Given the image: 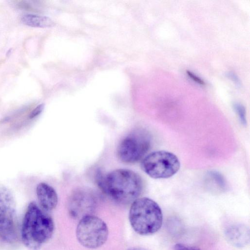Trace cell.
<instances>
[{
  "mask_svg": "<svg viewBox=\"0 0 250 250\" xmlns=\"http://www.w3.org/2000/svg\"><path fill=\"white\" fill-rule=\"evenodd\" d=\"M54 223L51 217L35 202L28 206L23 218L21 239L31 250H38L52 237Z\"/></svg>",
  "mask_w": 250,
  "mask_h": 250,
  "instance_id": "1",
  "label": "cell"
},
{
  "mask_svg": "<svg viewBox=\"0 0 250 250\" xmlns=\"http://www.w3.org/2000/svg\"><path fill=\"white\" fill-rule=\"evenodd\" d=\"M143 189V181L136 172L119 168L105 174L102 189L116 202L128 204L138 198Z\"/></svg>",
  "mask_w": 250,
  "mask_h": 250,
  "instance_id": "2",
  "label": "cell"
},
{
  "mask_svg": "<svg viewBox=\"0 0 250 250\" xmlns=\"http://www.w3.org/2000/svg\"><path fill=\"white\" fill-rule=\"evenodd\" d=\"M129 220L137 233L148 235L157 232L163 223V214L158 204L147 197L138 198L131 203Z\"/></svg>",
  "mask_w": 250,
  "mask_h": 250,
  "instance_id": "3",
  "label": "cell"
},
{
  "mask_svg": "<svg viewBox=\"0 0 250 250\" xmlns=\"http://www.w3.org/2000/svg\"><path fill=\"white\" fill-rule=\"evenodd\" d=\"M142 170L154 179H165L175 175L180 168V162L173 153L156 151L146 155L141 162Z\"/></svg>",
  "mask_w": 250,
  "mask_h": 250,
  "instance_id": "4",
  "label": "cell"
},
{
  "mask_svg": "<svg viewBox=\"0 0 250 250\" xmlns=\"http://www.w3.org/2000/svg\"><path fill=\"white\" fill-rule=\"evenodd\" d=\"M150 145L151 138L147 131L142 129L135 130L119 143L117 148V157L124 163H135L144 157Z\"/></svg>",
  "mask_w": 250,
  "mask_h": 250,
  "instance_id": "5",
  "label": "cell"
},
{
  "mask_svg": "<svg viewBox=\"0 0 250 250\" xmlns=\"http://www.w3.org/2000/svg\"><path fill=\"white\" fill-rule=\"evenodd\" d=\"M76 233L78 241L82 246L89 249H96L106 242L108 230L103 220L89 215L80 219Z\"/></svg>",
  "mask_w": 250,
  "mask_h": 250,
  "instance_id": "6",
  "label": "cell"
},
{
  "mask_svg": "<svg viewBox=\"0 0 250 250\" xmlns=\"http://www.w3.org/2000/svg\"><path fill=\"white\" fill-rule=\"evenodd\" d=\"M16 206L14 197L0 183V238L6 243L14 242L17 236Z\"/></svg>",
  "mask_w": 250,
  "mask_h": 250,
  "instance_id": "7",
  "label": "cell"
},
{
  "mask_svg": "<svg viewBox=\"0 0 250 250\" xmlns=\"http://www.w3.org/2000/svg\"><path fill=\"white\" fill-rule=\"evenodd\" d=\"M96 204V196L92 191L79 188L72 191L68 201V208L70 215L74 218L81 219L90 215Z\"/></svg>",
  "mask_w": 250,
  "mask_h": 250,
  "instance_id": "8",
  "label": "cell"
},
{
  "mask_svg": "<svg viewBox=\"0 0 250 250\" xmlns=\"http://www.w3.org/2000/svg\"><path fill=\"white\" fill-rule=\"evenodd\" d=\"M36 193L39 203L45 211L54 209L58 202V196L55 189L44 183H39L36 188Z\"/></svg>",
  "mask_w": 250,
  "mask_h": 250,
  "instance_id": "9",
  "label": "cell"
},
{
  "mask_svg": "<svg viewBox=\"0 0 250 250\" xmlns=\"http://www.w3.org/2000/svg\"><path fill=\"white\" fill-rule=\"evenodd\" d=\"M225 235L228 241L237 247H243L249 242V229L241 224L229 227L225 230Z\"/></svg>",
  "mask_w": 250,
  "mask_h": 250,
  "instance_id": "10",
  "label": "cell"
},
{
  "mask_svg": "<svg viewBox=\"0 0 250 250\" xmlns=\"http://www.w3.org/2000/svg\"><path fill=\"white\" fill-rule=\"evenodd\" d=\"M21 21L22 24L33 27H50L54 24L53 21L48 17L32 14L23 15Z\"/></svg>",
  "mask_w": 250,
  "mask_h": 250,
  "instance_id": "11",
  "label": "cell"
},
{
  "mask_svg": "<svg viewBox=\"0 0 250 250\" xmlns=\"http://www.w3.org/2000/svg\"><path fill=\"white\" fill-rule=\"evenodd\" d=\"M234 109L239 117L242 124L245 125L247 123L246 118V110L244 106L239 103H236L233 105Z\"/></svg>",
  "mask_w": 250,
  "mask_h": 250,
  "instance_id": "12",
  "label": "cell"
},
{
  "mask_svg": "<svg viewBox=\"0 0 250 250\" xmlns=\"http://www.w3.org/2000/svg\"><path fill=\"white\" fill-rule=\"evenodd\" d=\"M44 108V104H41L37 105L30 113L29 115L30 119H33L40 115L43 111Z\"/></svg>",
  "mask_w": 250,
  "mask_h": 250,
  "instance_id": "13",
  "label": "cell"
},
{
  "mask_svg": "<svg viewBox=\"0 0 250 250\" xmlns=\"http://www.w3.org/2000/svg\"><path fill=\"white\" fill-rule=\"evenodd\" d=\"M172 250H200L199 248L183 244H177L173 248Z\"/></svg>",
  "mask_w": 250,
  "mask_h": 250,
  "instance_id": "14",
  "label": "cell"
},
{
  "mask_svg": "<svg viewBox=\"0 0 250 250\" xmlns=\"http://www.w3.org/2000/svg\"><path fill=\"white\" fill-rule=\"evenodd\" d=\"M186 73L187 74L188 76V77L195 82L201 85H205V83L204 81L200 78H199L198 76L195 75V74L193 73L192 72L188 70H187L186 71Z\"/></svg>",
  "mask_w": 250,
  "mask_h": 250,
  "instance_id": "15",
  "label": "cell"
},
{
  "mask_svg": "<svg viewBox=\"0 0 250 250\" xmlns=\"http://www.w3.org/2000/svg\"><path fill=\"white\" fill-rule=\"evenodd\" d=\"M227 76L229 78H230L236 84L238 85H240V82L236 74L233 72H229L228 73Z\"/></svg>",
  "mask_w": 250,
  "mask_h": 250,
  "instance_id": "16",
  "label": "cell"
},
{
  "mask_svg": "<svg viewBox=\"0 0 250 250\" xmlns=\"http://www.w3.org/2000/svg\"><path fill=\"white\" fill-rule=\"evenodd\" d=\"M146 250L144 248H130L129 249V250Z\"/></svg>",
  "mask_w": 250,
  "mask_h": 250,
  "instance_id": "17",
  "label": "cell"
}]
</instances>
